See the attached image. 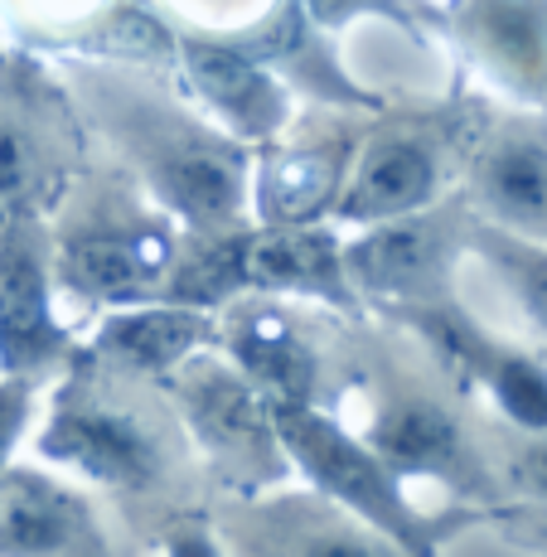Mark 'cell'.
Segmentation results:
<instances>
[{
	"label": "cell",
	"mask_w": 547,
	"mask_h": 557,
	"mask_svg": "<svg viewBox=\"0 0 547 557\" xmlns=\"http://www.w3.org/2000/svg\"><path fill=\"white\" fill-rule=\"evenodd\" d=\"M272 432L282 456L296 460V470L330 499L359 519L369 533L393 543L402 557H436L442 543L475 513H426L407 499L402 475L373 451L363 436H353L345 422L320 412L315 403H266Z\"/></svg>",
	"instance_id": "obj_1"
},
{
	"label": "cell",
	"mask_w": 547,
	"mask_h": 557,
	"mask_svg": "<svg viewBox=\"0 0 547 557\" xmlns=\"http://www.w3.org/2000/svg\"><path fill=\"white\" fill-rule=\"evenodd\" d=\"M102 112H112L107 122L116 141L132 151L165 209H175L203 238L238 228L248 209V156L233 136L203 132L185 112H170L146 98H126V107L107 98Z\"/></svg>",
	"instance_id": "obj_2"
},
{
	"label": "cell",
	"mask_w": 547,
	"mask_h": 557,
	"mask_svg": "<svg viewBox=\"0 0 547 557\" xmlns=\"http://www.w3.org/2000/svg\"><path fill=\"white\" fill-rule=\"evenodd\" d=\"M475 252V213L456 203H432L407 219H388L345 238V272L353 296L402 310L456 301V267Z\"/></svg>",
	"instance_id": "obj_3"
},
{
	"label": "cell",
	"mask_w": 547,
	"mask_h": 557,
	"mask_svg": "<svg viewBox=\"0 0 547 557\" xmlns=\"http://www.w3.org/2000/svg\"><path fill=\"white\" fill-rule=\"evenodd\" d=\"M39 456L78 470L92 485L116 490V495H146L165 475V451L146 417L83 388V379H73L59 393L45 432H39Z\"/></svg>",
	"instance_id": "obj_4"
},
{
	"label": "cell",
	"mask_w": 547,
	"mask_h": 557,
	"mask_svg": "<svg viewBox=\"0 0 547 557\" xmlns=\"http://www.w3.org/2000/svg\"><path fill=\"white\" fill-rule=\"evenodd\" d=\"M446 136L426 122H398L369 136L359 160H349L330 223L339 228H373V223L407 219L442 203L446 185Z\"/></svg>",
	"instance_id": "obj_5"
},
{
	"label": "cell",
	"mask_w": 547,
	"mask_h": 557,
	"mask_svg": "<svg viewBox=\"0 0 547 557\" xmlns=\"http://www.w3.org/2000/svg\"><path fill=\"white\" fill-rule=\"evenodd\" d=\"M73 335L53 310V252L45 219H20L0 228V379L49 373L69 355Z\"/></svg>",
	"instance_id": "obj_6"
},
{
	"label": "cell",
	"mask_w": 547,
	"mask_h": 557,
	"mask_svg": "<svg viewBox=\"0 0 547 557\" xmlns=\"http://www.w3.org/2000/svg\"><path fill=\"white\" fill-rule=\"evenodd\" d=\"M402 325L417 330L460 379L485 388L489 403H495L519 432H529V436L547 432V359L529 355V349H519V345H504L499 335L475 325L456 301L426 306V310H402Z\"/></svg>",
	"instance_id": "obj_7"
},
{
	"label": "cell",
	"mask_w": 547,
	"mask_h": 557,
	"mask_svg": "<svg viewBox=\"0 0 547 557\" xmlns=\"http://www.w3.org/2000/svg\"><path fill=\"white\" fill-rule=\"evenodd\" d=\"M446 29L489 88L547 112V0H456Z\"/></svg>",
	"instance_id": "obj_8"
},
{
	"label": "cell",
	"mask_w": 547,
	"mask_h": 557,
	"mask_svg": "<svg viewBox=\"0 0 547 557\" xmlns=\"http://www.w3.org/2000/svg\"><path fill=\"white\" fill-rule=\"evenodd\" d=\"M0 557H122L98 509L73 485L29 466L0 475Z\"/></svg>",
	"instance_id": "obj_9"
},
{
	"label": "cell",
	"mask_w": 547,
	"mask_h": 557,
	"mask_svg": "<svg viewBox=\"0 0 547 557\" xmlns=\"http://www.w3.org/2000/svg\"><path fill=\"white\" fill-rule=\"evenodd\" d=\"M470 195L485 228L547 248V132L504 126L475 151Z\"/></svg>",
	"instance_id": "obj_10"
},
{
	"label": "cell",
	"mask_w": 547,
	"mask_h": 557,
	"mask_svg": "<svg viewBox=\"0 0 547 557\" xmlns=\"http://www.w3.org/2000/svg\"><path fill=\"white\" fill-rule=\"evenodd\" d=\"M53 282L69 296H78V301L107 310L165 301L170 248L165 243L156 248L146 233L92 228L63 243V252L53 257Z\"/></svg>",
	"instance_id": "obj_11"
},
{
	"label": "cell",
	"mask_w": 547,
	"mask_h": 557,
	"mask_svg": "<svg viewBox=\"0 0 547 557\" xmlns=\"http://www.w3.org/2000/svg\"><path fill=\"white\" fill-rule=\"evenodd\" d=\"M179 379V398H185L189 426L209 456L228 460V466H252V470H272V460L282 456L266 417V398L243 379L238 369H219V363H199V355L175 373Z\"/></svg>",
	"instance_id": "obj_12"
},
{
	"label": "cell",
	"mask_w": 547,
	"mask_h": 557,
	"mask_svg": "<svg viewBox=\"0 0 547 557\" xmlns=\"http://www.w3.org/2000/svg\"><path fill=\"white\" fill-rule=\"evenodd\" d=\"M349 146L339 136H291L272 141L257 170V219L272 228H306L330 223L339 189L349 175Z\"/></svg>",
	"instance_id": "obj_13"
},
{
	"label": "cell",
	"mask_w": 547,
	"mask_h": 557,
	"mask_svg": "<svg viewBox=\"0 0 547 557\" xmlns=\"http://www.w3.org/2000/svg\"><path fill=\"white\" fill-rule=\"evenodd\" d=\"M393 470L407 475H426L442 480V485L456 490H489V475L480 470L475 451H470L460 422L446 412V407L426 403V398H398L378 412L373 432L363 436Z\"/></svg>",
	"instance_id": "obj_14"
},
{
	"label": "cell",
	"mask_w": 547,
	"mask_h": 557,
	"mask_svg": "<svg viewBox=\"0 0 547 557\" xmlns=\"http://www.w3.org/2000/svg\"><path fill=\"white\" fill-rule=\"evenodd\" d=\"M185 73L199 102L219 116L223 136H233V141H276V132L286 126V92L248 53H233L213 39H195V45H185Z\"/></svg>",
	"instance_id": "obj_15"
},
{
	"label": "cell",
	"mask_w": 547,
	"mask_h": 557,
	"mask_svg": "<svg viewBox=\"0 0 547 557\" xmlns=\"http://www.w3.org/2000/svg\"><path fill=\"white\" fill-rule=\"evenodd\" d=\"M213 325H209V310L195 306H175V301H150V306H126L112 310L98 330V349L112 363L132 373H179L189 359L209 345Z\"/></svg>",
	"instance_id": "obj_16"
},
{
	"label": "cell",
	"mask_w": 547,
	"mask_h": 557,
	"mask_svg": "<svg viewBox=\"0 0 547 557\" xmlns=\"http://www.w3.org/2000/svg\"><path fill=\"white\" fill-rule=\"evenodd\" d=\"M228 355L266 403H315V355L276 310H248L233 320Z\"/></svg>",
	"instance_id": "obj_17"
},
{
	"label": "cell",
	"mask_w": 547,
	"mask_h": 557,
	"mask_svg": "<svg viewBox=\"0 0 547 557\" xmlns=\"http://www.w3.org/2000/svg\"><path fill=\"white\" fill-rule=\"evenodd\" d=\"M53 189L49 146L20 116L0 112V228L20 219H45V195Z\"/></svg>",
	"instance_id": "obj_18"
},
{
	"label": "cell",
	"mask_w": 547,
	"mask_h": 557,
	"mask_svg": "<svg viewBox=\"0 0 547 557\" xmlns=\"http://www.w3.org/2000/svg\"><path fill=\"white\" fill-rule=\"evenodd\" d=\"M296 557H402L378 533L353 529V523H320L296 539Z\"/></svg>",
	"instance_id": "obj_19"
},
{
	"label": "cell",
	"mask_w": 547,
	"mask_h": 557,
	"mask_svg": "<svg viewBox=\"0 0 547 557\" xmlns=\"http://www.w3.org/2000/svg\"><path fill=\"white\" fill-rule=\"evenodd\" d=\"M35 393H39V383H29V379H0V475L10 470V456H15L20 436L29 426Z\"/></svg>",
	"instance_id": "obj_20"
},
{
	"label": "cell",
	"mask_w": 547,
	"mask_h": 557,
	"mask_svg": "<svg viewBox=\"0 0 547 557\" xmlns=\"http://www.w3.org/2000/svg\"><path fill=\"white\" fill-rule=\"evenodd\" d=\"M513 480H519L533 499H543V505H547V432H538V436H529V442H523L519 460H513Z\"/></svg>",
	"instance_id": "obj_21"
},
{
	"label": "cell",
	"mask_w": 547,
	"mask_h": 557,
	"mask_svg": "<svg viewBox=\"0 0 547 557\" xmlns=\"http://www.w3.org/2000/svg\"><path fill=\"white\" fill-rule=\"evenodd\" d=\"M165 557H223V548H219V539H213L203 523L185 519V523H170Z\"/></svg>",
	"instance_id": "obj_22"
}]
</instances>
